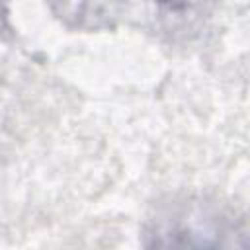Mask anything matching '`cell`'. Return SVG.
Returning a JSON list of instances; mask_svg holds the SVG:
<instances>
[{"label": "cell", "instance_id": "1", "mask_svg": "<svg viewBox=\"0 0 250 250\" xmlns=\"http://www.w3.org/2000/svg\"><path fill=\"white\" fill-rule=\"evenodd\" d=\"M146 250H246V234L225 211L189 203L172 207L152 221Z\"/></svg>", "mask_w": 250, "mask_h": 250}]
</instances>
